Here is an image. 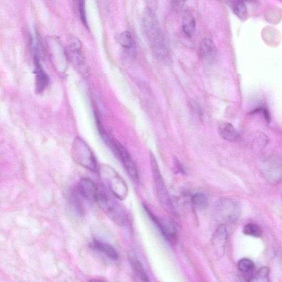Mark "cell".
Returning a JSON list of instances; mask_svg holds the SVG:
<instances>
[{
    "label": "cell",
    "mask_w": 282,
    "mask_h": 282,
    "mask_svg": "<svg viewBox=\"0 0 282 282\" xmlns=\"http://www.w3.org/2000/svg\"><path fill=\"white\" fill-rule=\"evenodd\" d=\"M143 26L145 37L154 55L159 60H167L169 52L165 35L156 14L149 7L144 11Z\"/></svg>",
    "instance_id": "6da1fadb"
},
{
    "label": "cell",
    "mask_w": 282,
    "mask_h": 282,
    "mask_svg": "<svg viewBox=\"0 0 282 282\" xmlns=\"http://www.w3.org/2000/svg\"><path fill=\"white\" fill-rule=\"evenodd\" d=\"M119 199L110 192L100 187L97 202L110 219L120 226L125 225L129 221L128 214Z\"/></svg>",
    "instance_id": "7a4b0ae2"
},
{
    "label": "cell",
    "mask_w": 282,
    "mask_h": 282,
    "mask_svg": "<svg viewBox=\"0 0 282 282\" xmlns=\"http://www.w3.org/2000/svg\"><path fill=\"white\" fill-rule=\"evenodd\" d=\"M98 174L103 184L118 199L123 201L127 198L128 186L113 168L107 165L99 166Z\"/></svg>",
    "instance_id": "3957f363"
},
{
    "label": "cell",
    "mask_w": 282,
    "mask_h": 282,
    "mask_svg": "<svg viewBox=\"0 0 282 282\" xmlns=\"http://www.w3.org/2000/svg\"><path fill=\"white\" fill-rule=\"evenodd\" d=\"M73 159L77 164L91 172L98 173L99 166L93 151L87 143L79 137L75 138L72 149Z\"/></svg>",
    "instance_id": "277c9868"
},
{
    "label": "cell",
    "mask_w": 282,
    "mask_h": 282,
    "mask_svg": "<svg viewBox=\"0 0 282 282\" xmlns=\"http://www.w3.org/2000/svg\"><path fill=\"white\" fill-rule=\"evenodd\" d=\"M105 143L121 160L130 177L133 181L138 182L139 175L137 167L128 150L111 135L105 140Z\"/></svg>",
    "instance_id": "5b68a950"
},
{
    "label": "cell",
    "mask_w": 282,
    "mask_h": 282,
    "mask_svg": "<svg viewBox=\"0 0 282 282\" xmlns=\"http://www.w3.org/2000/svg\"><path fill=\"white\" fill-rule=\"evenodd\" d=\"M150 163L154 184L156 188L160 204L165 209L171 213H174V207L165 181L160 173L157 161L152 153L150 154Z\"/></svg>",
    "instance_id": "8992f818"
},
{
    "label": "cell",
    "mask_w": 282,
    "mask_h": 282,
    "mask_svg": "<svg viewBox=\"0 0 282 282\" xmlns=\"http://www.w3.org/2000/svg\"><path fill=\"white\" fill-rule=\"evenodd\" d=\"M216 213L218 218L223 222L234 223L239 220L241 216V204L234 199H223L217 203Z\"/></svg>",
    "instance_id": "52a82bcc"
},
{
    "label": "cell",
    "mask_w": 282,
    "mask_h": 282,
    "mask_svg": "<svg viewBox=\"0 0 282 282\" xmlns=\"http://www.w3.org/2000/svg\"><path fill=\"white\" fill-rule=\"evenodd\" d=\"M68 41V46L65 50L68 61L80 72L85 73L86 63L80 40L74 35H69Z\"/></svg>",
    "instance_id": "ba28073f"
},
{
    "label": "cell",
    "mask_w": 282,
    "mask_h": 282,
    "mask_svg": "<svg viewBox=\"0 0 282 282\" xmlns=\"http://www.w3.org/2000/svg\"><path fill=\"white\" fill-rule=\"evenodd\" d=\"M47 45L55 69L60 73H64L67 69L68 61L66 50L63 49L60 42L55 38H49Z\"/></svg>",
    "instance_id": "9c48e42d"
},
{
    "label": "cell",
    "mask_w": 282,
    "mask_h": 282,
    "mask_svg": "<svg viewBox=\"0 0 282 282\" xmlns=\"http://www.w3.org/2000/svg\"><path fill=\"white\" fill-rule=\"evenodd\" d=\"M146 213L151 221L156 225L160 233L169 243L174 244L177 240V232L174 224L164 218H159L155 216L149 207L144 205Z\"/></svg>",
    "instance_id": "30bf717a"
},
{
    "label": "cell",
    "mask_w": 282,
    "mask_h": 282,
    "mask_svg": "<svg viewBox=\"0 0 282 282\" xmlns=\"http://www.w3.org/2000/svg\"><path fill=\"white\" fill-rule=\"evenodd\" d=\"M228 239V231L224 224H221L215 230L211 238V244L216 256H223Z\"/></svg>",
    "instance_id": "8fae6325"
},
{
    "label": "cell",
    "mask_w": 282,
    "mask_h": 282,
    "mask_svg": "<svg viewBox=\"0 0 282 282\" xmlns=\"http://www.w3.org/2000/svg\"><path fill=\"white\" fill-rule=\"evenodd\" d=\"M100 187L93 180L83 178L77 185V192L87 201L97 202Z\"/></svg>",
    "instance_id": "7c38bea8"
},
{
    "label": "cell",
    "mask_w": 282,
    "mask_h": 282,
    "mask_svg": "<svg viewBox=\"0 0 282 282\" xmlns=\"http://www.w3.org/2000/svg\"><path fill=\"white\" fill-rule=\"evenodd\" d=\"M34 74L35 77V90L38 94L43 93L48 86L49 78L42 66L38 54H34Z\"/></svg>",
    "instance_id": "4fadbf2b"
},
{
    "label": "cell",
    "mask_w": 282,
    "mask_h": 282,
    "mask_svg": "<svg viewBox=\"0 0 282 282\" xmlns=\"http://www.w3.org/2000/svg\"><path fill=\"white\" fill-rule=\"evenodd\" d=\"M90 246L91 248L102 253L105 256L112 261H116L119 258L118 251L113 246L109 243L95 239L90 243Z\"/></svg>",
    "instance_id": "5bb4252c"
},
{
    "label": "cell",
    "mask_w": 282,
    "mask_h": 282,
    "mask_svg": "<svg viewBox=\"0 0 282 282\" xmlns=\"http://www.w3.org/2000/svg\"><path fill=\"white\" fill-rule=\"evenodd\" d=\"M182 30L188 38L194 37L196 31V21L193 14L187 10L183 13L182 18Z\"/></svg>",
    "instance_id": "9a60e30c"
},
{
    "label": "cell",
    "mask_w": 282,
    "mask_h": 282,
    "mask_svg": "<svg viewBox=\"0 0 282 282\" xmlns=\"http://www.w3.org/2000/svg\"><path fill=\"white\" fill-rule=\"evenodd\" d=\"M128 259L130 264L134 272L142 281H149L150 279L144 267L138 259L136 253L133 250H130L128 253Z\"/></svg>",
    "instance_id": "2e32d148"
},
{
    "label": "cell",
    "mask_w": 282,
    "mask_h": 282,
    "mask_svg": "<svg viewBox=\"0 0 282 282\" xmlns=\"http://www.w3.org/2000/svg\"><path fill=\"white\" fill-rule=\"evenodd\" d=\"M217 53V48L214 41L209 38L202 40L200 45V57L204 60H213Z\"/></svg>",
    "instance_id": "e0dca14e"
},
{
    "label": "cell",
    "mask_w": 282,
    "mask_h": 282,
    "mask_svg": "<svg viewBox=\"0 0 282 282\" xmlns=\"http://www.w3.org/2000/svg\"><path fill=\"white\" fill-rule=\"evenodd\" d=\"M221 137L229 142L234 143L239 139V134L233 125L228 123L222 124L219 128Z\"/></svg>",
    "instance_id": "ac0fdd59"
},
{
    "label": "cell",
    "mask_w": 282,
    "mask_h": 282,
    "mask_svg": "<svg viewBox=\"0 0 282 282\" xmlns=\"http://www.w3.org/2000/svg\"><path fill=\"white\" fill-rule=\"evenodd\" d=\"M230 8L235 15L240 19L244 20L248 16V8L245 0H229Z\"/></svg>",
    "instance_id": "d6986e66"
},
{
    "label": "cell",
    "mask_w": 282,
    "mask_h": 282,
    "mask_svg": "<svg viewBox=\"0 0 282 282\" xmlns=\"http://www.w3.org/2000/svg\"><path fill=\"white\" fill-rule=\"evenodd\" d=\"M118 41L119 44L127 51L132 52L135 49V41L129 31H124L120 34L118 38Z\"/></svg>",
    "instance_id": "ffe728a7"
},
{
    "label": "cell",
    "mask_w": 282,
    "mask_h": 282,
    "mask_svg": "<svg viewBox=\"0 0 282 282\" xmlns=\"http://www.w3.org/2000/svg\"><path fill=\"white\" fill-rule=\"evenodd\" d=\"M238 268L241 273L248 274V281H251L253 271L255 270V264L250 259L243 258L239 261L238 264Z\"/></svg>",
    "instance_id": "44dd1931"
},
{
    "label": "cell",
    "mask_w": 282,
    "mask_h": 282,
    "mask_svg": "<svg viewBox=\"0 0 282 282\" xmlns=\"http://www.w3.org/2000/svg\"><path fill=\"white\" fill-rule=\"evenodd\" d=\"M192 202L194 207L197 210H203L208 206L207 197L201 193H197L193 195Z\"/></svg>",
    "instance_id": "7402d4cb"
},
{
    "label": "cell",
    "mask_w": 282,
    "mask_h": 282,
    "mask_svg": "<svg viewBox=\"0 0 282 282\" xmlns=\"http://www.w3.org/2000/svg\"><path fill=\"white\" fill-rule=\"evenodd\" d=\"M243 233L245 235L256 238H261L263 236V231L258 225L249 223L245 225L243 228Z\"/></svg>",
    "instance_id": "603a6c76"
},
{
    "label": "cell",
    "mask_w": 282,
    "mask_h": 282,
    "mask_svg": "<svg viewBox=\"0 0 282 282\" xmlns=\"http://www.w3.org/2000/svg\"><path fill=\"white\" fill-rule=\"evenodd\" d=\"M270 269L267 267H263L253 275L251 281L257 282L269 281Z\"/></svg>",
    "instance_id": "cb8c5ba5"
},
{
    "label": "cell",
    "mask_w": 282,
    "mask_h": 282,
    "mask_svg": "<svg viewBox=\"0 0 282 282\" xmlns=\"http://www.w3.org/2000/svg\"><path fill=\"white\" fill-rule=\"evenodd\" d=\"M68 199L70 205L72 206L76 213L79 215L82 216L84 213V209L79 196L73 193L69 195Z\"/></svg>",
    "instance_id": "d4e9b609"
},
{
    "label": "cell",
    "mask_w": 282,
    "mask_h": 282,
    "mask_svg": "<svg viewBox=\"0 0 282 282\" xmlns=\"http://www.w3.org/2000/svg\"><path fill=\"white\" fill-rule=\"evenodd\" d=\"M78 5L79 11L80 15V18L83 25L86 28H88L86 12V1L85 0H77Z\"/></svg>",
    "instance_id": "484cf974"
},
{
    "label": "cell",
    "mask_w": 282,
    "mask_h": 282,
    "mask_svg": "<svg viewBox=\"0 0 282 282\" xmlns=\"http://www.w3.org/2000/svg\"><path fill=\"white\" fill-rule=\"evenodd\" d=\"M188 0H173V5L174 9L176 11H179L182 9L185 3Z\"/></svg>",
    "instance_id": "4316f807"
},
{
    "label": "cell",
    "mask_w": 282,
    "mask_h": 282,
    "mask_svg": "<svg viewBox=\"0 0 282 282\" xmlns=\"http://www.w3.org/2000/svg\"><path fill=\"white\" fill-rule=\"evenodd\" d=\"M176 168L179 173H183L185 172L184 167H182L178 160L176 162Z\"/></svg>",
    "instance_id": "83f0119b"
}]
</instances>
